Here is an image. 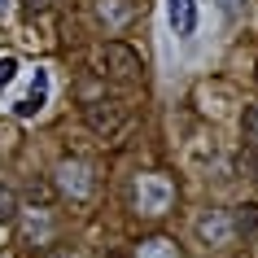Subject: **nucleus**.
<instances>
[{"label": "nucleus", "mask_w": 258, "mask_h": 258, "mask_svg": "<svg viewBox=\"0 0 258 258\" xmlns=\"http://www.w3.org/2000/svg\"><path fill=\"white\" fill-rule=\"evenodd\" d=\"M132 206H136V215H166L171 206H175V179L162 175V171H145V175H136V184H132Z\"/></svg>", "instance_id": "nucleus-1"}, {"label": "nucleus", "mask_w": 258, "mask_h": 258, "mask_svg": "<svg viewBox=\"0 0 258 258\" xmlns=\"http://www.w3.org/2000/svg\"><path fill=\"white\" fill-rule=\"evenodd\" d=\"M83 122H88V132H96L101 140H114L127 127V109L118 101H83Z\"/></svg>", "instance_id": "nucleus-2"}, {"label": "nucleus", "mask_w": 258, "mask_h": 258, "mask_svg": "<svg viewBox=\"0 0 258 258\" xmlns=\"http://www.w3.org/2000/svg\"><path fill=\"white\" fill-rule=\"evenodd\" d=\"M57 188L66 192L70 202H88L92 188H96L92 166L83 162V158H61V166H57Z\"/></svg>", "instance_id": "nucleus-3"}, {"label": "nucleus", "mask_w": 258, "mask_h": 258, "mask_svg": "<svg viewBox=\"0 0 258 258\" xmlns=\"http://www.w3.org/2000/svg\"><path fill=\"white\" fill-rule=\"evenodd\" d=\"M101 61H105V75L109 79H118V83H136L140 79V53L132 48V44H122V40H109L105 48H101Z\"/></svg>", "instance_id": "nucleus-4"}, {"label": "nucleus", "mask_w": 258, "mask_h": 258, "mask_svg": "<svg viewBox=\"0 0 258 258\" xmlns=\"http://www.w3.org/2000/svg\"><path fill=\"white\" fill-rule=\"evenodd\" d=\"M197 236H202V241H210V245H223V241L232 236V219L223 215V210H210V215L197 219Z\"/></svg>", "instance_id": "nucleus-5"}, {"label": "nucleus", "mask_w": 258, "mask_h": 258, "mask_svg": "<svg viewBox=\"0 0 258 258\" xmlns=\"http://www.w3.org/2000/svg\"><path fill=\"white\" fill-rule=\"evenodd\" d=\"M166 14H171L175 35H192V27H197V0H166Z\"/></svg>", "instance_id": "nucleus-6"}, {"label": "nucleus", "mask_w": 258, "mask_h": 258, "mask_svg": "<svg viewBox=\"0 0 258 258\" xmlns=\"http://www.w3.org/2000/svg\"><path fill=\"white\" fill-rule=\"evenodd\" d=\"M232 232L245 236V241H254V236H258V202L236 206V215H232Z\"/></svg>", "instance_id": "nucleus-7"}, {"label": "nucleus", "mask_w": 258, "mask_h": 258, "mask_svg": "<svg viewBox=\"0 0 258 258\" xmlns=\"http://www.w3.org/2000/svg\"><path fill=\"white\" fill-rule=\"evenodd\" d=\"M136 258H179V245L171 236H149V241H140Z\"/></svg>", "instance_id": "nucleus-8"}, {"label": "nucleus", "mask_w": 258, "mask_h": 258, "mask_svg": "<svg viewBox=\"0 0 258 258\" xmlns=\"http://www.w3.org/2000/svg\"><path fill=\"white\" fill-rule=\"evenodd\" d=\"M44 92H48V75H35V88H31V96L27 101H18V114H22V118H31V114H40L44 109Z\"/></svg>", "instance_id": "nucleus-9"}, {"label": "nucleus", "mask_w": 258, "mask_h": 258, "mask_svg": "<svg viewBox=\"0 0 258 258\" xmlns=\"http://www.w3.org/2000/svg\"><path fill=\"white\" fill-rule=\"evenodd\" d=\"M14 219H18V192L0 184V223H14Z\"/></svg>", "instance_id": "nucleus-10"}, {"label": "nucleus", "mask_w": 258, "mask_h": 258, "mask_svg": "<svg viewBox=\"0 0 258 258\" xmlns=\"http://www.w3.org/2000/svg\"><path fill=\"white\" fill-rule=\"evenodd\" d=\"M27 197L40 206V210H48V202H53V184H48V179H31V184H27Z\"/></svg>", "instance_id": "nucleus-11"}, {"label": "nucleus", "mask_w": 258, "mask_h": 258, "mask_svg": "<svg viewBox=\"0 0 258 258\" xmlns=\"http://www.w3.org/2000/svg\"><path fill=\"white\" fill-rule=\"evenodd\" d=\"M241 136H245V145H258V105H245V114H241Z\"/></svg>", "instance_id": "nucleus-12"}, {"label": "nucleus", "mask_w": 258, "mask_h": 258, "mask_svg": "<svg viewBox=\"0 0 258 258\" xmlns=\"http://www.w3.org/2000/svg\"><path fill=\"white\" fill-rule=\"evenodd\" d=\"M14 75H18V61H14V57H0V88L14 83Z\"/></svg>", "instance_id": "nucleus-13"}, {"label": "nucleus", "mask_w": 258, "mask_h": 258, "mask_svg": "<svg viewBox=\"0 0 258 258\" xmlns=\"http://www.w3.org/2000/svg\"><path fill=\"white\" fill-rule=\"evenodd\" d=\"M22 9L27 14H40V9H48V0H22Z\"/></svg>", "instance_id": "nucleus-14"}, {"label": "nucleus", "mask_w": 258, "mask_h": 258, "mask_svg": "<svg viewBox=\"0 0 258 258\" xmlns=\"http://www.w3.org/2000/svg\"><path fill=\"white\" fill-rule=\"evenodd\" d=\"M219 9H223V14H236V9H241V0H219Z\"/></svg>", "instance_id": "nucleus-15"}, {"label": "nucleus", "mask_w": 258, "mask_h": 258, "mask_svg": "<svg viewBox=\"0 0 258 258\" xmlns=\"http://www.w3.org/2000/svg\"><path fill=\"white\" fill-rule=\"evenodd\" d=\"M48 258H79V254H70V249H53Z\"/></svg>", "instance_id": "nucleus-16"}, {"label": "nucleus", "mask_w": 258, "mask_h": 258, "mask_svg": "<svg viewBox=\"0 0 258 258\" xmlns=\"http://www.w3.org/2000/svg\"><path fill=\"white\" fill-rule=\"evenodd\" d=\"M105 258H118V254H105Z\"/></svg>", "instance_id": "nucleus-17"}, {"label": "nucleus", "mask_w": 258, "mask_h": 258, "mask_svg": "<svg viewBox=\"0 0 258 258\" xmlns=\"http://www.w3.org/2000/svg\"><path fill=\"white\" fill-rule=\"evenodd\" d=\"M0 5H5V0H0Z\"/></svg>", "instance_id": "nucleus-18"}, {"label": "nucleus", "mask_w": 258, "mask_h": 258, "mask_svg": "<svg viewBox=\"0 0 258 258\" xmlns=\"http://www.w3.org/2000/svg\"><path fill=\"white\" fill-rule=\"evenodd\" d=\"M254 171H258V166H254Z\"/></svg>", "instance_id": "nucleus-19"}]
</instances>
